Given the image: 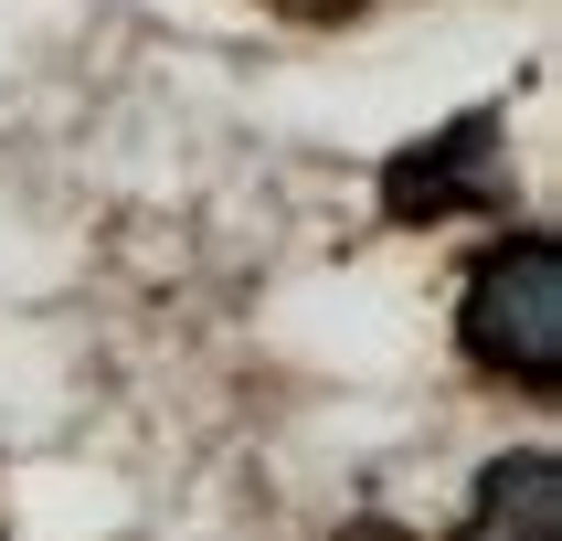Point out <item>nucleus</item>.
<instances>
[{"label":"nucleus","mask_w":562,"mask_h":541,"mask_svg":"<svg viewBox=\"0 0 562 541\" xmlns=\"http://www.w3.org/2000/svg\"><path fill=\"white\" fill-rule=\"evenodd\" d=\"M457 350H468L488 382H520V393H562V245L552 234H520L468 277L457 297Z\"/></svg>","instance_id":"obj_1"},{"label":"nucleus","mask_w":562,"mask_h":541,"mask_svg":"<svg viewBox=\"0 0 562 541\" xmlns=\"http://www.w3.org/2000/svg\"><path fill=\"white\" fill-rule=\"evenodd\" d=\"M457 213H509V170H499V106L446 117L436 138H404L382 159V223H457Z\"/></svg>","instance_id":"obj_2"},{"label":"nucleus","mask_w":562,"mask_h":541,"mask_svg":"<svg viewBox=\"0 0 562 541\" xmlns=\"http://www.w3.org/2000/svg\"><path fill=\"white\" fill-rule=\"evenodd\" d=\"M457 541H562V457H552V446L488 457V467H477V488H468Z\"/></svg>","instance_id":"obj_3"},{"label":"nucleus","mask_w":562,"mask_h":541,"mask_svg":"<svg viewBox=\"0 0 562 541\" xmlns=\"http://www.w3.org/2000/svg\"><path fill=\"white\" fill-rule=\"evenodd\" d=\"M266 11H277V22H308V32H329V22H361L372 0H266Z\"/></svg>","instance_id":"obj_4"},{"label":"nucleus","mask_w":562,"mask_h":541,"mask_svg":"<svg viewBox=\"0 0 562 541\" xmlns=\"http://www.w3.org/2000/svg\"><path fill=\"white\" fill-rule=\"evenodd\" d=\"M329 541H414V531H404V520H382V509H361V520H340Z\"/></svg>","instance_id":"obj_5"}]
</instances>
